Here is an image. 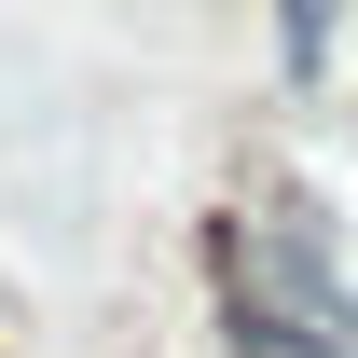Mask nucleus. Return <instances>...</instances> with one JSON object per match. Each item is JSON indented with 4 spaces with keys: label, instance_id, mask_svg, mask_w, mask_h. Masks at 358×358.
Returning <instances> with one entry per match:
<instances>
[{
    "label": "nucleus",
    "instance_id": "2",
    "mask_svg": "<svg viewBox=\"0 0 358 358\" xmlns=\"http://www.w3.org/2000/svg\"><path fill=\"white\" fill-rule=\"evenodd\" d=\"M275 28H289V69H317V42H331V0H289Z\"/></svg>",
    "mask_w": 358,
    "mask_h": 358
},
{
    "label": "nucleus",
    "instance_id": "1",
    "mask_svg": "<svg viewBox=\"0 0 358 358\" xmlns=\"http://www.w3.org/2000/svg\"><path fill=\"white\" fill-rule=\"evenodd\" d=\"M221 317H234V358H358V331H317L289 303H248V289H221Z\"/></svg>",
    "mask_w": 358,
    "mask_h": 358
}]
</instances>
